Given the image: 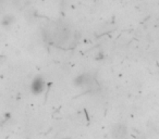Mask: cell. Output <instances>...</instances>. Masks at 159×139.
Here are the masks:
<instances>
[{
  "label": "cell",
  "instance_id": "cell-2",
  "mask_svg": "<svg viewBox=\"0 0 159 139\" xmlns=\"http://www.w3.org/2000/svg\"><path fill=\"white\" fill-rule=\"evenodd\" d=\"M45 88H46V83L40 76L35 77L31 83V93L33 95H40L44 93Z\"/></svg>",
  "mask_w": 159,
  "mask_h": 139
},
{
  "label": "cell",
  "instance_id": "cell-1",
  "mask_svg": "<svg viewBox=\"0 0 159 139\" xmlns=\"http://www.w3.org/2000/svg\"><path fill=\"white\" fill-rule=\"evenodd\" d=\"M50 38V42L51 45H56L58 47H62V45H66L71 42L72 40V33L68 27L63 26V25H56L55 31H50L49 34L47 35Z\"/></svg>",
  "mask_w": 159,
  "mask_h": 139
},
{
  "label": "cell",
  "instance_id": "cell-3",
  "mask_svg": "<svg viewBox=\"0 0 159 139\" xmlns=\"http://www.w3.org/2000/svg\"><path fill=\"white\" fill-rule=\"evenodd\" d=\"M93 77H90L89 74L83 73V74L76 76L74 78V85L76 87H84V86H89Z\"/></svg>",
  "mask_w": 159,
  "mask_h": 139
},
{
  "label": "cell",
  "instance_id": "cell-4",
  "mask_svg": "<svg viewBox=\"0 0 159 139\" xmlns=\"http://www.w3.org/2000/svg\"><path fill=\"white\" fill-rule=\"evenodd\" d=\"M112 135L116 139H124L126 135V126L123 125V124L114 125L112 129Z\"/></svg>",
  "mask_w": 159,
  "mask_h": 139
},
{
  "label": "cell",
  "instance_id": "cell-5",
  "mask_svg": "<svg viewBox=\"0 0 159 139\" xmlns=\"http://www.w3.org/2000/svg\"><path fill=\"white\" fill-rule=\"evenodd\" d=\"M14 21H15V19H14L13 15L8 14V15H5V16H3L1 23H2V25H3L5 27H9V26H11V25L14 23Z\"/></svg>",
  "mask_w": 159,
  "mask_h": 139
}]
</instances>
